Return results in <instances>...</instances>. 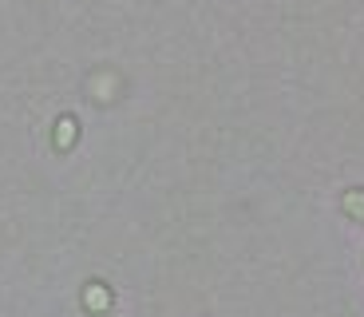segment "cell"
I'll list each match as a JSON object with an SVG mask.
<instances>
[{"instance_id":"cell-1","label":"cell","mask_w":364,"mask_h":317,"mask_svg":"<svg viewBox=\"0 0 364 317\" xmlns=\"http://www.w3.org/2000/svg\"><path fill=\"white\" fill-rule=\"evenodd\" d=\"M341 207H345L348 218H356V222H364V187H353L341 194Z\"/></svg>"}]
</instances>
